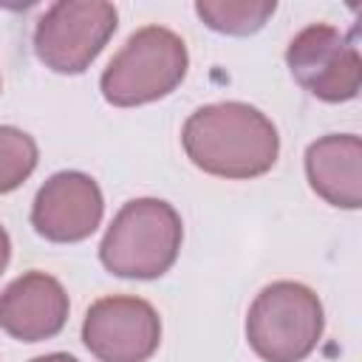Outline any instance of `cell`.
<instances>
[{"label": "cell", "instance_id": "1", "mask_svg": "<svg viewBox=\"0 0 362 362\" xmlns=\"http://www.w3.org/2000/svg\"><path fill=\"white\" fill-rule=\"evenodd\" d=\"M181 144L198 170L232 181L269 173L280 156L274 122L246 102H215L198 107L184 122Z\"/></svg>", "mask_w": 362, "mask_h": 362}, {"label": "cell", "instance_id": "2", "mask_svg": "<svg viewBox=\"0 0 362 362\" xmlns=\"http://www.w3.org/2000/svg\"><path fill=\"white\" fill-rule=\"evenodd\" d=\"M184 240V223L161 198H133L110 221L102 243V266L127 280H153L173 269Z\"/></svg>", "mask_w": 362, "mask_h": 362}, {"label": "cell", "instance_id": "3", "mask_svg": "<svg viewBox=\"0 0 362 362\" xmlns=\"http://www.w3.org/2000/svg\"><path fill=\"white\" fill-rule=\"evenodd\" d=\"M189 54L184 40L164 25H144L127 37L99 79L105 102L139 107L170 96L187 76Z\"/></svg>", "mask_w": 362, "mask_h": 362}, {"label": "cell", "instance_id": "4", "mask_svg": "<svg viewBox=\"0 0 362 362\" xmlns=\"http://www.w3.org/2000/svg\"><path fill=\"white\" fill-rule=\"evenodd\" d=\"M322 328L320 297L294 280L266 286L246 314V339L263 362H303L317 348Z\"/></svg>", "mask_w": 362, "mask_h": 362}, {"label": "cell", "instance_id": "5", "mask_svg": "<svg viewBox=\"0 0 362 362\" xmlns=\"http://www.w3.org/2000/svg\"><path fill=\"white\" fill-rule=\"evenodd\" d=\"M119 25L113 3L59 0L45 8L34 28V54L54 74H82L102 54Z\"/></svg>", "mask_w": 362, "mask_h": 362}, {"label": "cell", "instance_id": "6", "mask_svg": "<svg viewBox=\"0 0 362 362\" xmlns=\"http://www.w3.org/2000/svg\"><path fill=\"white\" fill-rule=\"evenodd\" d=\"M291 76L322 102H348L362 85V59L354 37L328 23L305 25L286 48Z\"/></svg>", "mask_w": 362, "mask_h": 362}, {"label": "cell", "instance_id": "7", "mask_svg": "<svg viewBox=\"0 0 362 362\" xmlns=\"http://www.w3.org/2000/svg\"><path fill=\"white\" fill-rule=\"evenodd\" d=\"M82 342L99 362H147L161 342L158 311L141 297H102L85 314Z\"/></svg>", "mask_w": 362, "mask_h": 362}, {"label": "cell", "instance_id": "8", "mask_svg": "<svg viewBox=\"0 0 362 362\" xmlns=\"http://www.w3.org/2000/svg\"><path fill=\"white\" fill-rule=\"evenodd\" d=\"M105 215L99 184L79 170L54 173L34 195L31 226L51 243H79L96 232Z\"/></svg>", "mask_w": 362, "mask_h": 362}, {"label": "cell", "instance_id": "9", "mask_svg": "<svg viewBox=\"0 0 362 362\" xmlns=\"http://www.w3.org/2000/svg\"><path fill=\"white\" fill-rule=\"evenodd\" d=\"M68 291L45 272H25L0 291V331L20 342L57 337L68 320Z\"/></svg>", "mask_w": 362, "mask_h": 362}, {"label": "cell", "instance_id": "10", "mask_svg": "<svg viewBox=\"0 0 362 362\" xmlns=\"http://www.w3.org/2000/svg\"><path fill=\"white\" fill-rule=\"evenodd\" d=\"M305 175L311 189L331 206L362 204V141L354 133H331L308 144Z\"/></svg>", "mask_w": 362, "mask_h": 362}, {"label": "cell", "instance_id": "11", "mask_svg": "<svg viewBox=\"0 0 362 362\" xmlns=\"http://www.w3.org/2000/svg\"><path fill=\"white\" fill-rule=\"evenodd\" d=\"M274 0H198L195 14L218 34L249 37L260 31L274 14Z\"/></svg>", "mask_w": 362, "mask_h": 362}, {"label": "cell", "instance_id": "12", "mask_svg": "<svg viewBox=\"0 0 362 362\" xmlns=\"http://www.w3.org/2000/svg\"><path fill=\"white\" fill-rule=\"evenodd\" d=\"M37 141L14 124H0V195L17 189L37 170Z\"/></svg>", "mask_w": 362, "mask_h": 362}, {"label": "cell", "instance_id": "13", "mask_svg": "<svg viewBox=\"0 0 362 362\" xmlns=\"http://www.w3.org/2000/svg\"><path fill=\"white\" fill-rule=\"evenodd\" d=\"M8 260H11V238H8V232L0 226V274L6 272Z\"/></svg>", "mask_w": 362, "mask_h": 362}, {"label": "cell", "instance_id": "14", "mask_svg": "<svg viewBox=\"0 0 362 362\" xmlns=\"http://www.w3.org/2000/svg\"><path fill=\"white\" fill-rule=\"evenodd\" d=\"M31 362H79V359L71 354H45V356H34Z\"/></svg>", "mask_w": 362, "mask_h": 362}]
</instances>
